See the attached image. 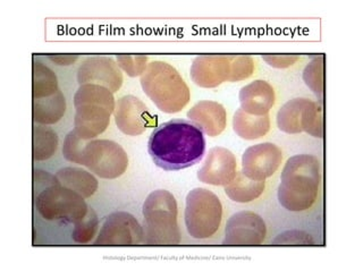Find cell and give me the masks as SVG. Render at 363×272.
Returning a JSON list of instances; mask_svg holds the SVG:
<instances>
[{"label":"cell","instance_id":"3957f363","mask_svg":"<svg viewBox=\"0 0 363 272\" xmlns=\"http://www.w3.org/2000/svg\"><path fill=\"white\" fill-rule=\"evenodd\" d=\"M143 92L159 110L176 113L183 110L191 100L189 85L175 67L162 60L147 64L140 77Z\"/></svg>","mask_w":363,"mask_h":272},{"label":"cell","instance_id":"603a6c76","mask_svg":"<svg viewBox=\"0 0 363 272\" xmlns=\"http://www.w3.org/2000/svg\"><path fill=\"white\" fill-rule=\"evenodd\" d=\"M60 91L56 74L43 62H33V82H32V96L33 100L43 99L52 96Z\"/></svg>","mask_w":363,"mask_h":272},{"label":"cell","instance_id":"52a82bcc","mask_svg":"<svg viewBox=\"0 0 363 272\" xmlns=\"http://www.w3.org/2000/svg\"><path fill=\"white\" fill-rule=\"evenodd\" d=\"M35 208L45 220L74 225L83 220L90 210L82 196L60 184L41 191L35 198Z\"/></svg>","mask_w":363,"mask_h":272},{"label":"cell","instance_id":"44dd1931","mask_svg":"<svg viewBox=\"0 0 363 272\" xmlns=\"http://www.w3.org/2000/svg\"><path fill=\"white\" fill-rule=\"evenodd\" d=\"M266 188L264 181H252L243 173H238L232 183L225 186L227 196L236 203H250L258 200Z\"/></svg>","mask_w":363,"mask_h":272},{"label":"cell","instance_id":"5bb4252c","mask_svg":"<svg viewBox=\"0 0 363 272\" xmlns=\"http://www.w3.org/2000/svg\"><path fill=\"white\" fill-rule=\"evenodd\" d=\"M238 175V160L226 147L210 149L206 162L198 171V179L204 184L226 186Z\"/></svg>","mask_w":363,"mask_h":272},{"label":"cell","instance_id":"d4e9b609","mask_svg":"<svg viewBox=\"0 0 363 272\" xmlns=\"http://www.w3.org/2000/svg\"><path fill=\"white\" fill-rule=\"evenodd\" d=\"M301 130L313 137L323 139V111L321 103L308 99L301 115Z\"/></svg>","mask_w":363,"mask_h":272},{"label":"cell","instance_id":"5b68a950","mask_svg":"<svg viewBox=\"0 0 363 272\" xmlns=\"http://www.w3.org/2000/svg\"><path fill=\"white\" fill-rule=\"evenodd\" d=\"M73 100L77 109L74 130L81 139H94L107 130L116 107L111 90L101 85H79Z\"/></svg>","mask_w":363,"mask_h":272},{"label":"cell","instance_id":"7402d4cb","mask_svg":"<svg viewBox=\"0 0 363 272\" xmlns=\"http://www.w3.org/2000/svg\"><path fill=\"white\" fill-rule=\"evenodd\" d=\"M308 99L306 98H295L289 100L277 113V126L281 132L286 134H300L301 115Z\"/></svg>","mask_w":363,"mask_h":272},{"label":"cell","instance_id":"8992f818","mask_svg":"<svg viewBox=\"0 0 363 272\" xmlns=\"http://www.w3.org/2000/svg\"><path fill=\"white\" fill-rule=\"evenodd\" d=\"M224 217L220 198L207 188H194L189 192L184 220L187 232L194 239H209L218 232Z\"/></svg>","mask_w":363,"mask_h":272},{"label":"cell","instance_id":"ba28073f","mask_svg":"<svg viewBox=\"0 0 363 272\" xmlns=\"http://www.w3.org/2000/svg\"><path fill=\"white\" fill-rule=\"evenodd\" d=\"M81 164L104 179H116L128 167L126 151L111 140H94L85 144Z\"/></svg>","mask_w":363,"mask_h":272},{"label":"cell","instance_id":"e0dca14e","mask_svg":"<svg viewBox=\"0 0 363 272\" xmlns=\"http://www.w3.org/2000/svg\"><path fill=\"white\" fill-rule=\"evenodd\" d=\"M275 89L264 79L253 81L240 91V103L242 109L245 113L255 116L268 115L270 109L275 106Z\"/></svg>","mask_w":363,"mask_h":272},{"label":"cell","instance_id":"ffe728a7","mask_svg":"<svg viewBox=\"0 0 363 272\" xmlns=\"http://www.w3.org/2000/svg\"><path fill=\"white\" fill-rule=\"evenodd\" d=\"M66 100L62 91L52 96L33 100L32 117L33 122L41 125H51L60 122L65 115Z\"/></svg>","mask_w":363,"mask_h":272},{"label":"cell","instance_id":"1f68e13d","mask_svg":"<svg viewBox=\"0 0 363 272\" xmlns=\"http://www.w3.org/2000/svg\"><path fill=\"white\" fill-rule=\"evenodd\" d=\"M262 58L268 65L275 68L292 67L300 60V57L295 55H270Z\"/></svg>","mask_w":363,"mask_h":272},{"label":"cell","instance_id":"d6a6232c","mask_svg":"<svg viewBox=\"0 0 363 272\" xmlns=\"http://www.w3.org/2000/svg\"><path fill=\"white\" fill-rule=\"evenodd\" d=\"M33 184L34 192H41L45 190V187L52 186V185L60 184V181L57 179L56 176L50 175L43 170H33Z\"/></svg>","mask_w":363,"mask_h":272},{"label":"cell","instance_id":"9c48e42d","mask_svg":"<svg viewBox=\"0 0 363 272\" xmlns=\"http://www.w3.org/2000/svg\"><path fill=\"white\" fill-rule=\"evenodd\" d=\"M145 243L143 227L130 213L117 211L106 217L94 246H138Z\"/></svg>","mask_w":363,"mask_h":272},{"label":"cell","instance_id":"4fadbf2b","mask_svg":"<svg viewBox=\"0 0 363 272\" xmlns=\"http://www.w3.org/2000/svg\"><path fill=\"white\" fill-rule=\"evenodd\" d=\"M79 85L96 84L105 86L113 94L122 88L124 77L117 62L106 56L89 57L77 69Z\"/></svg>","mask_w":363,"mask_h":272},{"label":"cell","instance_id":"4316f807","mask_svg":"<svg viewBox=\"0 0 363 272\" xmlns=\"http://www.w3.org/2000/svg\"><path fill=\"white\" fill-rule=\"evenodd\" d=\"M98 227H99V219L94 210L90 209L88 215H85V218L75 224L72 232V238L75 243H90L96 236Z\"/></svg>","mask_w":363,"mask_h":272},{"label":"cell","instance_id":"9a60e30c","mask_svg":"<svg viewBox=\"0 0 363 272\" xmlns=\"http://www.w3.org/2000/svg\"><path fill=\"white\" fill-rule=\"evenodd\" d=\"M191 79L200 88H217L228 82L230 74V56L209 55L199 56L193 60L190 69Z\"/></svg>","mask_w":363,"mask_h":272},{"label":"cell","instance_id":"2e32d148","mask_svg":"<svg viewBox=\"0 0 363 272\" xmlns=\"http://www.w3.org/2000/svg\"><path fill=\"white\" fill-rule=\"evenodd\" d=\"M187 118L210 137L220 135L227 126L226 109L219 102L211 100H203L193 106L187 111Z\"/></svg>","mask_w":363,"mask_h":272},{"label":"cell","instance_id":"d6986e66","mask_svg":"<svg viewBox=\"0 0 363 272\" xmlns=\"http://www.w3.org/2000/svg\"><path fill=\"white\" fill-rule=\"evenodd\" d=\"M57 179L62 186L79 193L84 198H91L98 190L99 183L92 174L77 167H65L56 173Z\"/></svg>","mask_w":363,"mask_h":272},{"label":"cell","instance_id":"484cf974","mask_svg":"<svg viewBox=\"0 0 363 272\" xmlns=\"http://www.w3.org/2000/svg\"><path fill=\"white\" fill-rule=\"evenodd\" d=\"M303 81L306 86L323 102L325 91V58L315 57V60L306 66L303 71Z\"/></svg>","mask_w":363,"mask_h":272},{"label":"cell","instance_id":"7a4b0ae2","mask_svg":"<svg viewBox=\"0 0 363 272\" xmlns=\"http://www.w3.org/2000/svg\"><path fill=\"white\" fill-rule=\"evenodd\" d=\"M321 164L312 154L291 157L284 166L278 201L291 212L308 211L317 202L320 192Z\"/></svg>","mask_w":363,"mask_h":272},{"label":"cell","instance_id":"8fae6325","mask_svg":"<svg viewBox=\"0 0 363 272\" xmlns=\"http://www.w3.org/2000/svg\"><path fill=\"white\" fill-rule=\"evenodd\" d=\"M283 151L278 145L264 142L247 147L242 157V173L252 181H264L279 169Z\"/></svg>","mask_w":363,"mask_h":272},{"label":"cell","instance_id":"7c38bea8","mask_svg":"<svg viewBox=\"0 0 363 272\" xmlns=\"http://www.w3.org/2000/svg\"><path fill=\"white\" fill-rule=\"evenodd\" d=\"M113 117L118 130L128 136L141 135L157 122L145 102L134 96L117 100Z\"/></svg>","mask_w":363,"mask_h":272},{"label":"cell","instance_id":"836d02e7","mask_svg":"<svg viewBox=\"0 0 363 272\" xmlns=\"http://www.w3.org/2000/svg\"><path fill=\"white\" fill-rule=\"evenodd\" d=\"M49 60L55 62L56 65L69 66L79 60V56H69V55H56V56H49Z\"/></svg>","mask_w":363,"mask_h":272},{"label":"cell","instance_id":"ac0fdd59","mask_svg":"<svg viewBox=\"0 0 363 272\" xmlns=\"http://www.w3.org/2000/svg\"><path fill=\"white\" fill-rule=\"evenodd\" d=\"M233 128L241 139L247 141L261 139L270 130L269 113L264 116H255L245 113L240 108L233 118Z\"/></svg>","mask_w":363,"mask_h":272},{"label":"cell","instance_id":"4dcf8cb0","mask_svg":"<svg viewBox=\"0 0 363 272\" xmlns=\"http://www.w3.org/2000/svg\"><path fill=\"white\" fill-rule=\"evenodd\" d=\"M147 56H117L116 62L119 68L130 77H141L147 67Z\"/></svg>","mask_w":363,"mask_h":272},{"label":"cell","instance_id":"30bf717a","mask_svg":"<svg viewBox=\"0 0 363 272\" xmlns=\"http://www.w3.org/2000/svg\"><path fill=\"white\" fill-rule=\"evenodd\" d=\"M267 237L264 219L252 211H240L233 215L225 227L224 246H260Z\"/></svg>","mask_w":363,"mask_h":272},{"label":"cell","instance_id":"83f0119b","mask_svg":"<svg viewBox=\"0 0 363 272\" xmlns=\"http://www.w3.org/2000/svg\"><path fill=\"white\" fill-rule=\"evenodd\" d=\"M272 246H315V242L310 234L303 230H287L276 236Z\"/></svg>","mask_w":363,"mask_h":272},{"label":"cell","instance_id":"6da1fadb","mask_svg":"<svg viewBox=\"0 0 363 272\" xmlns=\"http://www.w3.org/2000/svg\"><path fill=\"white\" fill-rule=\"evenodd\" d=\"M147 152L157 167L179 171L199 164L206 152L204 134L185 119L159 125L147 141Z\"/></svg>","mask_w":363,"mask_h":272},{"label":"cell","instance_id":"f1b7e54d","mask_svg":"<svg viewBox=\"0 0 363 272\" xmlns=\"http://www.w3.org/2000/svg\"><path fill=\"white\" fill-rule=\"evenodd\" d=\"M255 62L252 57L230 56V74L228 82H240L252 76Z\"/></svg>","mask_w":363,"mask_h":272},{"label":"cell","instance_id":"cb8c5ba5","mask_svg":"<svg viewBox=\"0 0 363 272\" xmlns=\"http://www.w3.org/2000/svg\"><path fill=\"white\" fill-rule=\"evenodd\" d=\"M58 147V136L54 130L45 126L33 128V154L34 160L43 162L48 160L56 153Z\"/></svg>","mask_w":363,"mask_h":272},{"label":"cell","instance_id":"f546056e","mask_svg":"<svg viewBox=\"0 0 363 272\" xmlns=\"http://www.w3.org/2000/svg\"><path fill=\"white\" fill-rule=\"evenodd\" d=\"M84 142L85 140L81 139L75 130H71L64 140V145H62L64 158L73 164H81L83 149L86 144Z\"/></svg>","mask_w":363,"mask_h":272},{"label":"cell","instance_id":"277c9868","mask_svg":"<svg viewBox=\"0 0 363 272\" xmlns=\"http://www.w3.org/2000/svg\"><path fill=\"white\" fill-rule=\"evenodd\" d=\"M142 213L145 245L176 246L181 243L179 205L172 193L153 191L145 198Z\"/></svg>","mask_w":363,"mask_h":272}]
</instances>
